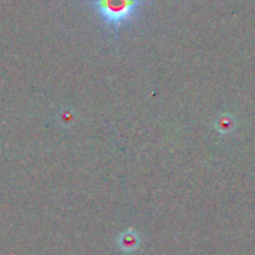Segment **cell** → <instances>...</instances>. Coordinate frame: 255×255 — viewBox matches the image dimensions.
I'll return each mask as SVG.
<instances>
[{
  "instance_id": "obj_4",
  "label": "cell",
  "mask_w": 255,
  "mask_h": 255,
  "mask_svg": "<svg viewBox=\"0 0 255 255\" xmlns=\"http://www.w3.org/2000/svg\"><path fill=\"white\" fill-rule=\"evenodd\" d=\"M233 127V120L229 115H222L216 121V129L221 133H228Z\"/></svg>"
},
{
  "instance_id": "obj_1",
  "label": "cell",
  "mask_w": 255,
  "mask_h": 255,
  "mask_svg": "<svg viewBox=\"0 0 255 255\" xmlns=\"http://www.w3.org/2000/svg\"><path fill=\"white\" fill-rule=\"evenodd\" d=\"M148 4L144 0H91L89 5L99 12L102 22L112 30L115 39L125 25L137 17L138 10Z\"/></svg>"
},
{
  "instance_id": "obj_2",
  "label": "cell",
  "mask_w": 255,
  "mask_h": 255,
  "mask_svg": "<svg viewBox=\"0 0 255 255\" xmlns=\"http://www.w3.org/2000/svg\"><path fill=\"white\" fill-rule=\"evenodd\" d=\"M117 246H119L120 251L124 252V253H133L141 246L139 234L132 228L126 229L117 238Z\"/></svg>"
},
{
  "instance_id": "obj_3",
  "label": "cell",
  "mask_w": 255,
  "mask_h": 255,
  "mask_svg": "<svg viewBox=\"0 0 255 255\" xmlns=\"http://www.w3.org/2000/svg\"><path fill=\"white\" fill-rule=\"evenodd\" d=\"M57 120H59L61 126L70 127L76 121V114L72 109H62L57 115Z\"/></svg>"
}]
</instances>
